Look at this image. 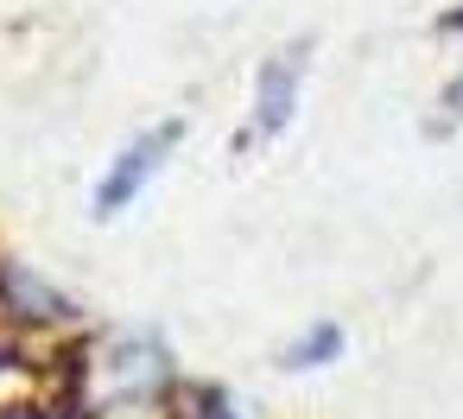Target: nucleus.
Listing matches in <instances>:
<instances>
[{
  "mask_svg": "<svg viewBox=\"0 0 463 419\" xmlns=\"http://www.w3.org/2000/svg\"><path fill=\"white\" fill-rule=\"evenodd\" d=\"M0 330H14L26 343H58V337L71 343L83 337V305L33 261L0 254Z\"/></svg>",
  "mask_w": 463,
  "mask_h": 419,
  "instance_id": "obj_1",
  "label": "nucleus"
},
{
  "mask_svg": "<svg viewBox=\"0 0 463 419\" xmlns=\"http://www.w3.org/2000/svg\"><path fill=\"white\" fill-rule=\"evenodd\" d=\"M343 349H349L343 324H336V318H311L305 330H292V337L279 343V368H292V375H311V368H330V362H343Z\"/></svg>",
  "mask_w": 463,
  "mask_h": 419,
  "instance_id": "obj_4",
  "label": "nucleus"
},
{
  "mask_svg": "<svg viewBox=\"0 0 463 419\" xmlns=\"http://www.w3.org/2000/svg\"><path fill=\"white\" fill-rule=\"evenodd\" d=\"M463 128V64L444 77V90L431 96V121H425V134L431 140H444V134H457Z\"/></svg>",
  "mask_w": 463,
  "mask_h": 419,
  "instance_id": "obj_6",
  "label": "nucleus"
},
{
  "mask_svg": "<svg viewBox=\"0 0 463 419\" xmlns=\"http://www.w3.org/2000/svg\"><path fill=\"white\" fill-rule=\"evenodd\" d=\"M311 52L317 39H286L273 58H260L254 71V96H248V128L235 134V147H267L279 140L292 121H298V96H305V77H311Z\"/></svg>",
  "mask_w": 463,
  "mask_h": 419,
  "instance_id": "obj_3",
  "label": "nucleus"
},
{
  "mask_svg": "<svg viewBox=\"0 0 463 419\" xmlns=\"http://www.w3.org/2000/svg\"><path fill=\"white\" fill-rule=\"evenodd\" d=\"M438 33H463V7L457 14H438Z\"/></svg>",
  "mask_w": 463,
  "mask_h": 419,
  "instance_id": "obj_7",
  "label": "nucleus"
},
{
  "mask_svg": "<svg viewBox=\"0 0 463 419\" xmlns=\"http://www.w3.org/2000/svg\"><path fill=\"white\" fill-rule=\"evenodd\" d=\"M172 419H254V413H248L229 387H191V381H184V394H178Z\"/></svg>",
  "mask_w": 463,
  "mask_h": 419,
  "instance_id": "obj_5",
  "label": "nucleus"
},
{
  "mask_svg": "<svg viewBox=\"0 0 463 419\" xmlns=\"http://www.w3.org/2000/svg\"><path fill=\"white\" fill-rule=\"evenodd\" d=\"M178 147H184V121H178V115H159V121H146L140 134H128V140L115 147V159L102 166V178L90 185L96 223H115L121 210H134V204L146 197V185L172 166Z\"/></svg>",
  "mask_w": 463,
  "mask_h": 419,
  "instance_id": "obj_2",
  "label": "nucleus"
}]
</instances>
